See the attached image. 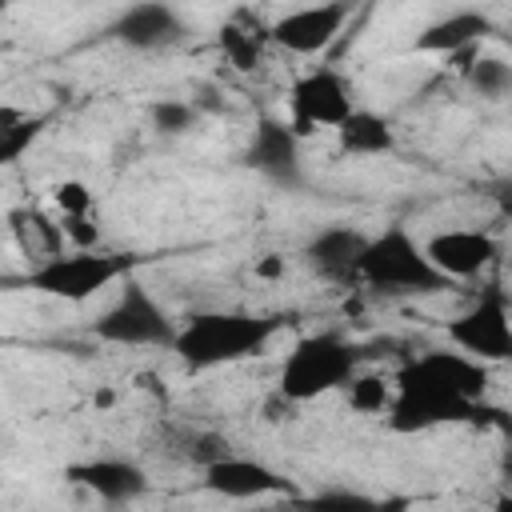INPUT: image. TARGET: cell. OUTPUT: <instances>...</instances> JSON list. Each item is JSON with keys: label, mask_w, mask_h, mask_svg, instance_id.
<instances>
[{"label": "cell", "mask_w": 512, "mask_h": 512, "mask_svg": "<svg viewBox=\"0 0 512 512\" xmlns=\"http://www.w3.org/2000/svg\"><path fill=\"white\" fill-rule=\"evenodd\" d=\"M276 328H280L276 316H256L240 308H204L176 324V340L168 352H176V360L188 372H212L260 356L276 336Z\"/></svg>", "instance_id": "obj_1"}, {"label": "cell", "mask_w": 512, "mask_h": 512, "mask_svg": "<svg viewBox=\"0 0 512 512\" xmlns=\"http://www.w3.org/2000/svg\"><path fill=\"white\" fill-rule=\"evenodd\" d=\"M356 284H368L380 296H440L456 288L424 252V240L408 232V224H388L384 232L368 236L360 260H356Z\"/></svg>", "instance_id": "obj_2"}, {"label": "cell", "mask_w": 512, "mask_h": 512, "mask_svg": "<svg viewBox=\"0 0 512 512\" xmlns=\"http://www.w3.org/2000/svg\"><path fill=\"white\" fill-rule=\"evenodd\" d=\"M360 360H364L360 344L340 328L308 332L288 348L280 364V396L288 404H308L328 392H340L348 376L360 368Z\"/></svg>", "instance_id": "obj_3"}, {"label": "cell", "mask_w": 512, "mask_h": 512, "mask_svg": "<svg viewBox=\"0 0 512 512\" xmlns=\"http://www.w3.org/2000/svg\"><path fill=\"white\" fill-rule=\"evenodd\" d=\"M128 272H136V256L100 252V248H72V252H56V256L36 260L24 276L4 280V284H20V288H32V292L52 296V300L84 304V300L100 296L104 288L120 284Z\"/></svg>", "instance_id": "obj_4"}, {"label": "cell", "mask_w": 512, "mask_h": 512, "mask_svg": "<svg viewBox=\"0 0 512 512\" xmlns=\"http://www.w3.org/2000/svg\"><path fill=\"white\" fill-rule=\"evenodd\" d=\"M480 416H484V400H468V396L436 384L412 360H404L400 372L392 376V400L384 408V420L400 436L428 432L440 424H472Z\"/></svg>", "instance_id": "obj_5"}, {"label": "cell", "mask_w": 512, "mask_h": 512, "mask_svg": "<svg viewBox=\"0 0 512 512\" xmlns=\"http://www.w3.org/2000/svg\"><path fill=\"white\" fill-rule=\"evenodd\" d=\"M176 316L152 296V288L128 272L120 280L116 300L92 320V336L100 344H116V348H172L176 340Z\"/></svg>", "instance_id": "obj_6"}, {"label": "cell", "mask_w": 512, "mask_h": 512, "mask_svg": "<svg viewBox=\"0 0 512 512\" xmlns=\"http://www.w3.org/2000/svg\"><path fill=\"white\" fill-rule=\"evenodd\" d=\"M444 336L452 348L480 364H504L512 360V320H508V296L500 284H488L460 316L444 324Z\"/></svg>", "instance_id": "obj_7"}, {"label": "cell", "mask_w": 512, "mask_h": 512, "mask_svg": "<svg viewBox=\"0 0 512 512\" xmlns=\"http://www.w3.org/2000/svg\"><path fill=\"white\" fill-rule=\"evenodd\" d=\"M356 108V92L348 76L332 64H316L288 88V124L300 140H308L320 128H336Z\"/></svg>", "instance_id": "obj_8"}, {"label": "cell", "mask_w": 512, "mask_h": 512, "mask_svg": "<svg viewBox=\"0 0 512 512\" xmlns=\"http://www.w3.org/2000/svg\"><path fill=\"white\" fill-rule=\"evenodd\" d=\"M244 168H252L256 176H264L268 184L296 192L304 188V140L292 132L288 116H256L248 148H244Z\"/></svg>", "instance_id": "obj_9"}, {"label": "cell", "mask_w": 512, "mask_h": 512, "mask_svg": "<svg viewBox=\"0 0 512 512\" xmlns=\"http://www.w3.org/2000/svg\"><path fill=\"white\" fill-rule=\"evenodd\" d=\"M188 32L192 28L172 0H136L120 8L104 28V36L128 52H168L184 44Z\"/></svg>", "instance_id": "obj_10"}, {"label": "cell", "mask_w": 512, "mask_h": 512, "mask_svg": "<svg viewBox=\"0 0 512 512\" xmlns=\"http://www.w3.org/2000/svg\"><path fill=\"white\" fill-rule=\"evenodd\" d=\"M352 8H356V0H316V4L292 8L272 20L268 40L292 56H316L344 32Z\"/></svg>", "instance_id": "obj_11"}, {"label": "cell", "mask_w": 512, "mask_h": 512, "mask_svg": "<svg viewBox=\"0 0 512 512\" xmlns=\"http://www.w3.org/2000/svg\"><path fill=\"white\" fill-rule=\"evenodd\" d=\"M200 484L212 496L224 500H264V496H300L296 480H288L284 472H276L264 460L228 452L220 460H212L208 468H200Z\"/></svg>", "instance_id": "obj_12"}, {"label": "cell", "mask_w": 512, "mask_h": 512, "mask_svg": "<svg viewBox=\"0 0 512 512\" xmlns=\"http://www.w3.org/2000/svg\"><path fill=\"white\" fill-rule=\"evenodd\" d=\"M64 480L92 492L104 504H132L148 492V472L132 456H88L64 464Z\"/></svg>", "instance_id": "obj_13"}, {"label": "cell", "mask_w": 512, "mask_h": 512, "mask_svg": "<svg viewBox=\"0 0 512 512\" xmlns=\"http://www.w3.org/2000/svg\"><path fill=\"white\" fill-rule=\"evenodd\" d=\"M424 252L448 280L460 284V280H472L496 264L500 240L484 228H444V232H432L424 240Z\"/></svg>", "instance_id": "obj_14"}, {"label": "cell", "mask_w": 512, "mask_h": 512, "mask_svg": "<svg viewBox=\"0 0 512 512\" xmlns=\"http://www.w3.org/2000/svg\"><path fill=\"white\" fill-rule=\"evenodd\" d=\"M368 244V232L356 224H328L320 232L308 236L304 244V260L316 276L332 280V284H356V260Z\"/></svg>", "instance_id": "obj_15"}, {"label": "cell", "mask_w": 512, "mask_h": 512, "mask_svg": "<svg viewBox=\"0 0 512 512\" xmlns=\"http://www.w3.org/2000/svg\"><path fill=\"white\" fill-rule=\"evenodd\" d=\"M496 32V20L480 8H460V12H448L440 20H432L428 28H420V36L412 40V52H424V56H460L468 48H476L480 40H488Z\"/></svg>", "instance_id": "obj_16"}, {"label": "cell", "mask_w": 512, "mask_h": 512, "mask_svg": "<svg viewBox=\"0 0 512 512\" xmlns=\"http://www.w3.org/2000/svg\"><path fill=\"white\" fill-rule=\"evenodd\" d=\"M412 364H416L424 376H432L436 384H444V388H452V392H460V396H468V400H484V396H488V380H492V376H488V364L464 356L460 348H456V352L432 348V352H424V356H412Z\"/></svg>", "instance_id": "obj_17"}, {"label": "cell", "mask_w": 512, "mask_h": 512, "mask_svg": "<svg viewBox=\"0 0 512 512\" xmlns=\"http://www.w3.org/2000/svg\"><path fill=\"white\" fill-rule=\"evenodd\" d=\"M336 144L344 156H392L396 152V128L388 116L372 108H352L336 128Z\"/></svg>", "instance_id": "obj_18"}, {"label": "cell", "mask_w": 512, "mask_h": 512, "mask_svg": "<svg viewBox=\"0 0 512 512\" xmlns=\"http://www.w3.org/2000/svg\"><path fill=\"white\" fill-rule=\"evenodd\" d=\"M8 220H12V232H16V240H20V252H24L32 264L44 260V256L64 252V244H68L60 220L52 224L40 208H12Z\"/></svg>", "instance_id": "obj_19"}, {"label": "cell", "mask_w": 512, "mask_h": 512, "mask_svg": "<svg viewBox=\"0 0 512 512\" xmlns=\"http://www.w3.org/2000/svg\"><path fill=\"white\" fill-rule=\"evenodd\" d=\"M48 116H28L20 108H0V168L16 164L44 132Z\"/></svg>", "instance_id": "obj_20"}, {"label": "cell", "mask_w": 512, "mask_h": 512, "mask_svg": "<svg viewBox=\"0 0 512 512\" xmlns=\"http://www.w3.org/2000/svg\"><path fill=\"white\" fill-rule=\"evenodd\" d=\"M464 80L476 96L484 100H504L512 92V64L504 56H472L468 52V64H464Z\"/></svg>", "instance_id": "obj_21"}, {"label": "cell", "mask_w": 512, "mask_h": 512, "mask_svg": "<svg viewBox=\"0 0 512 512\" xmlns=\"http://www.w3.org/2000/svg\"><path fill=\"white\" fill-rule=\"evenodd\" d=\"M344 396L352 404V412H364V416H384L388 400H392V380L380 376V372H352L348 384H344Z\"/></svg>", "instance_id": "obj_22"}, {"label": "cell", "mask_w": 512, "mask_h": 512, "mask_svg": "<svg viewBox=\"0 0 512 512\" xmlns=\"http://www.w3.org/2000/svg\"><path fill=\"white\" fill-rule=\"evenodd\" d=\"M148 124L160 136H188L200 124V108L192 100H156L148 104Z\"/></svg>", "instance_id": "obj_23"}, {"label": "cell", "mask_w": 512, "mask_h": 512, "mask_svg": "<svg viewBox=\"0 0 512 512\" xmlns=\"http://www.w3.org/2000/svg\"><path fill=\"white\" fill-rule=\"evenodd\" d=\"M184 452V460L188 464H196V468H208L212 460H220V456H228L232 452V440L228 436H220V432H208V428H196V432H184V444H180Z\"/></svg>", "instance_id": "obj_24"}, {"label": "cell", "mask_w": 512, "mask_h": 512, "mask_svg": "<svg viewBox=\"0 0 512 512\" xmlns=\"http://www.w3.org/2000/svg\"><path fill=\"white\" fill-rule=\"evenodd\" d=\"M220 48H224V56H228L240 72H252V68H256V60H260L256 36H252V32H244L240 24H224V28H220Z\"/></svg>", "instance_id": "obj_25"}, {"label": "cell", "mask_w": 512, "mask_h": 512, "mask_svg": "<svg viewBox=\"0 0 512 512\" xmlns=\"http://www.w3.org/2000/svg\"><path fill=\"white\" fill-rule=\"evenodd\" d=\"M52 204L60 208V216H80L92 212V188L84 180H60L52 188Z\"/></svg>", "instance_id": "obj_26"}, {"label": "cell", "mask_w": 512, "mask_h": 512, "mask_svg": "<svg viewBox=\"0 0 512 512\" xmlns=\"http://www.w3.org/2000/svg\"><path fill=\"white\" fill-rule=\"evenodd\" d=\"M308 504H320V508H384V500L352 492V488H320L316 496H308Z\"/></svg>", "instance_id": "obj_27"}, {"label": "cell", "mask_w": 512, "mask_h": 512, "mask_svg": "<svg viewBox=\"0 0 512 512\" xmlns=\"http://www.w3.org/2000/svg\"><path fill=\"white\" fill-rule=\"evenodd\" d=\"M60 228H64V240L76 244V248H96V244H100V224L92 220V212L60 216Z\"/></svg>", "instance_id": "obj_28"}, {"label": "cell", "mask_w": 512, "mask_h": 512, "mask_svg": "<svg viewBox=\"0 0 512 512\" xmlns=\"http://www.w3.org/2000/svg\"><path fill=\"white\" fill-rule=\"evenodd\" d=\"M280 272H284V260H280V256H264V260L256 264V276H268V280H272V276H280Z\"/></svg>", "instance_id": "obj_29"}]
</instances>
